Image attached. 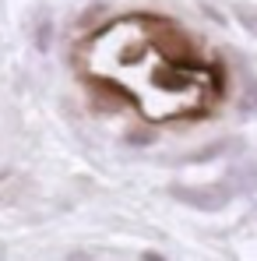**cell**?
I'll list each match as a JSON object with an SVG mask.
<instances>
[{"label": "cell", "instance_id": "2", "mask_svg": "<svg viewBox=\"0 0 257 261\" xmlns=\"http://www.w3.org/2000/svg\"><path fill=\"white\" fill-rule=\"evenodd\" d=\"M233 14H236V21H240L250 36H257V7H250V4H236Z\"/></svg>", "mask_w": 257, "mask_h": 261}, {"label": "cell", "instance_id": "1", "mask_svg": "<svg viewBox=\"0 0 257 261\" xmlns=\"http://www.w3.org/2000/svg\"><path fill=\"white\" fill-rule=\"evenodd\" d=\"M169 194L176 201L190 205V208H205V212H218L229 198H233V187L229 184H212V187H183V184H173Z\"/></svg>", "mask_w": 257, "mask_h": 261}, {"label": "cell", "instance_id": "4", "mask_svg": "<svg viewBox=\"0 0 257 261\" xmlns=\"http://www.w3.org/2000/svg\"><path fill=\"white\" fill-rule=\"evenodd\" d=\"M49 32H53V25H39V49H46V46H49Z\"/></svg>", "mask_w": 257, "mask_h": 261}, {"label": "cell", "instance_id": "3", "mask_svg": "<svg viewBox=\"0 0 257 261\" xmlns=\"http://www.w3.org/2000/svg\"><path fill=\"white\" fill-rule=\"evenodd\" d=\"M127 141L130 145H145V141H152V134H148V130H130Z\"/></svg>", "mask_w": 257, "mask_h": 261}, {"label": "cell", "instance_id": "5", "mask_svg": "<svg viewBox=\"0 0 257 261\" xmlns=\"http://www.w3.org/2000/svg\"><path fill=\"white\" fill-rule=\"evenodd\" d=\"M145 261H162V258L159 254H145Z\"/></svg>", "mask_w": 257, "mask_h": 261}]
</instances>
